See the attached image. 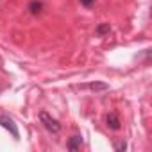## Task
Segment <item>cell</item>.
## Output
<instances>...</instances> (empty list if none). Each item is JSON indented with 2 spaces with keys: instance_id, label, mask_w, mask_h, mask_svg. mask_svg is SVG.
<instances>
[{
  "instance_id": "7",
  "label": "cell",
  "mask_w": 152,
  "mask_h": 152,
  "mask_svg": "<svg viewBox=\"0 0 152 152\" xmlns=\"http://www.w3.org/2000/svg\"><path fill=\"white\" fill-rule=\"evenodd\" d=\"M109 32H111V25H109V23H100V25L95 29V34L100 36V38H102V36H107Z\"/></svg>"
},
{
  "instance_id": "6",
  "label": "cell",
  "mask_w": 152,
  "mask_h": 152,
  "mask_svg": "<svg viewBox=\"0 0 152 152\" xmlns=\"http://www.w3.org/2000/svg\"><path fill=\"white\" fill-rule=\"evenodd\" d=\"M81 145H83V138L81 136H72L68 140V143H66V148L68 150H79Z\"/></svg>"
},
{
  "instance_id": "3",
  "label": "cell",
  "mask_w": 152,
  "mask_h": 152,
  "mask_svg": "<svg viewBox=\"0 0 152 152\" xmlns=\"http://www.w3.org/2000/svg\"><path fill=\"white\" fill-rule=\"evenodd\" d=\"M106 125H107L109 129H113V131H118V129H120V116H118V113L111 111V113L106 116Z\"/></svg>"
},
{
  "instance_id": "9",
  "label": "cell",
  "mask_w": 152,
  "mask_h": 152,
  "mask_svg": "<svg viewBox=\"0 0 152 152\" xmlns=\"http://www.w3.org/2000/svg\"><path fill=\"white\" fill-rule=\"evenodd\" d=\"M81 2V6H84V7H91L93 4H95V0H79Z\"/></svg>"
},
{
  "instance_id": "5",
  "label": "cell",
  "mask_w": 152,
  "mask_h": 152,
  "mask_svg": "<svg viewBox=\"0 0 152 152\" xmlns=\"http://www.w3.org/2000/svg\"><path fill=\"white\" fill-rule=\"evenodd\" d=\"M84 88H86V90H90V91H95V93L109 90V86H107L106 83H88V84H84Z\"/></svg>"
},
{
  "instance_id": "1",
  "label": "cell",
  "mask_w": 152,
  "mask_h": 152,
  "mask_svg": "<svg viewBox=\"0 0 152 152\" xmlns=\"http://www.w3.org/2000/svg\"><path fill=\"white\" fill-rule=\"evenodd\" d=\"M39 122H41L43 127H45L48 132H52V134H57V132L61 131V124H59L56 118H52L47 111H41V113H39Z\"/></svg>"
},
{
  "instance_id": "2",
  "label": "cell",
  "mask_w": 152,
  "mask_h": 152,
  "mask_svg": "<svg viewBox=\"0 0 152 152\" xmlns=\"http://www.w3.org/2000/svg\"><path fill=\"white\" fill-rule=\"evenodd\" d=\"M0 125H2L6 131H9L11 132V136L15 138V140H18L20 138V132H18V127H16V124L9 118V116H6V115H0Z\"/></svg>"
},
{
  "instance_id": "4",
  "label": "cell",
  "mask_w": 152,
  "mask_h": 152,
  "mask_svg": "<svg viewBox=\"0 0 152 152\" xmlns=\"http://www.w3.org/2000/svg\"><path fill=\"white\" fill-rule=\"evenodd\" d=\"M43 9H45V6H43V2H39V0H32V2L29 4V13H31V15H34V16L41 15V13H43Z\"/></svg>"
},
{
  "instance_id": "8",
  "label": "cell",
  "mask_w": 152,
  "mask_h": 152,
  "mask_svg": "<svg viewBox=\"0 0 152 152\" xmlns=\"http://www.w3.org/2000/svg\"><path fill=\"white\" fill-rule=\"evenodd\" d=\"M125 148H127V143H125V141H120V143L115 145V150H118V152H122V150H125Z\"/></svg>"
}]
</instances>
